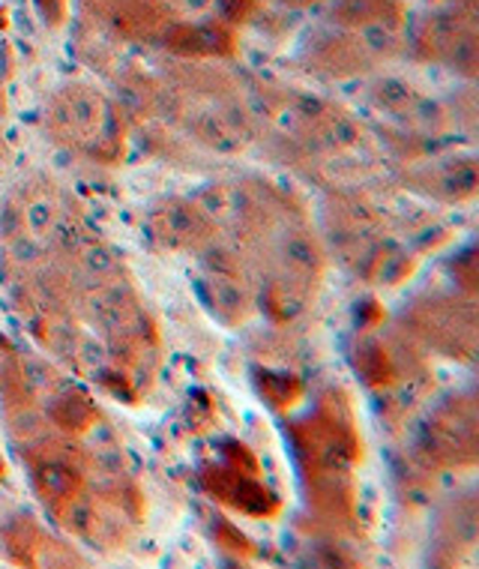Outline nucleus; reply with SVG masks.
Listing matches in <instances>:
<instances>
[{
	"mask_svg": "<svg viewBox=\"0 0 479 569\" xmlns=\"http://www.w3.org/2000/svg\"><path fill=\"white\" fill-rule=\"evenodd\" d=\"M90 10H97L123 33L132 37H150L159 30V12L147 0H88Z\"/></svg>",
	"mask_w": 479,
	"mask_h": 569,
	"instance_id": "nucleus-1",
	"label": "nucleus"
},
{
	"mask_svg": "<svg viewBox=\"0 0 479 569\" xmlns=\"http://www.w3.org/2000/svg\"><path fill=\"white\" fill-rule=\"evenodd\" d=\"M0 473H3V465H0Z\"/></svg>",
	"mask_w": 479,
	"mask_h": 569,
	"instance_id": "nucleus-6",
	"label": "nucleus"
},
{
	"mask_svg": "<svg viewBox=\"0 0 479 569\" xmlns=\"http://www.w3.org/2000/svg\"><path fill=\"white\" fill-rule=\"evenodd\" d=\"M37 3H40V10H42V16H46V19L54 21V24H58V21H63V12H67V0H37Z\"/></svg>",
	"mask_w": 479,
	"mask_h": 569,
	"instance_id": "nucleus-5",
	"label": "nucleus"
},
{
	"mask_svg": "<svg viewBox=\"0 0 479 569\" xmlns=\"http://www.w3.org/2000/svg\"><path fill=\"white\" fill-rule=\"evenodd\" d=\"M255 10V0H222V12L231 24L249 19V12Z\"/></svg>",
	"mask_w": 479,
	"mask_h": 569,
	"instance_id": "nucleus-4",
	"label": "nucleus"
},
{
	"mask_svg": "<svg viewBox=\"0 0 479 569\" xmlns=\"http://www.w3.org/2000/svg\"><path fill=\"white\" fill-rule=\"evenodd\" d=\"M387 10H396L392 0H348L342 10V19L348 24H369V21H383Z\"/></svg>",
	"mask_w": 479,
	"mask_h": 569,
	"instance_id": "nucleus-3",
	"label": "nucleus"
},
{
	"mask_svg": "<svg viewBox=\"0 0 479 569\" xmlns=\"http://www.w3.org/2000/svg\"><path fill=\"white\" fill-rule=\"evenodd\" d=\"M166 42L177 54H231L234 33L226 24H177Z\"/></svg>",
	"mask_w": 479,
	"mask_h": 569,
	"instance_id": "nucleus-2",
	"label": "nucleus"
}]
</instances>
